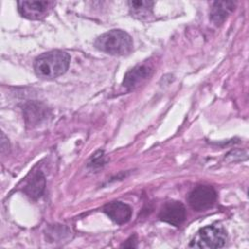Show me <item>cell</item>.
I'll return each instance as SVG.
<instances>
[{"label":"cell","mask_w":249,"mask_h":249,"mask_svg":"<svg viewBox=\"0 0 249 249\" xmlns=\"http://www.w3.org/2000/svg\"><path fill=\"white\" fill-rule=\"evenodd\" d=\"M69 63L70 55L67 53L54 50L37 56L33 67L38 78L52 80L63 75L67 71Z\"/></svg>","instance_id":"6da1fadb"},{"label":"cell","mask_w":249,"mask_h":249,"mask_svg":"<svg viewBox=\"0 0 249 249\" xmlns=\"http://www.w3.org/2000/svg\"><path fill=\"white\" fill-rule=\"evenodd\" d=\"M94 46L101 52L112 55H125L133 49V42L128 33L121 29H112L96 38Z\"/></svg>","instance_id":"7a4b0ae2"},{"label":"cell","mask_w":249,"mask_h":249,"mask_svg":"<svg viewBox=\"0 0 249 249\" xmlns=\"http://www.w3.org/2000/svg\"><path fill=\"white\" fill-rule=\"evenodd\" d=\"M227 231L222 226H206L201 228L190 243L195 248H221L226 244Z\"/></svg>","instance_id":"3957f363"},{"label":"cell","mask_w":249,"mask_h":249,"mask_svg":"<svg viewBox=\"0 0 249 249\" xmlns=\"http://www.w3.org/2000/svg\"><path fill=\"white\" fill-rule=\"evenodd\" d=\"M217 199V193L211 186L200 185L196 187L188 196L190 206L197 212L205 211L213 206Z\"/></svg>","instance_id":"277c9868"},{"label":"cell","mask_w":249,"mask_h":249,"mask_svg":"<svg viewBox=\"0 0 249 249\" xmlns=\"http://www.w3.org/2000/svg\"><path fill=\"white\" fill-rule=\"evenodd\" d=\"M18 11L28 19H41L47 16L54 3L53 1H18Z\"/></svg>","instance_id":"5b68a950"},{"label":"cell","mask_w":249,"mask_h":249,"mask_svg":"<svg viewBox=\"0 0 249 249\" xmlns=\"http://www.w3.org/2000/svg\"><path fill=\"white\" fill-rule=\"evenodd\" d=\"M159 218L169 225L179 227L186 219V208L180 201L168 200L163 203Z\"/></svg>","instance_id":"8992f818"},{"label":"cell","mask_w":249,"mask_h":249,"mask_svg":"<svg viewBox=\"0 0 249 249\" xmlns=\"http://www.w3.org/2000/svg\"><path fill=\"white\" fill-rule=\"evenodd\" d=\"M153 73V68L147 64H139L128 70L123 80V87L127 90L134 89L146 81Z\"/></svg>","instance_id":"52a82bcc"},{"label":"cell","mask_w":249,"mask_h":249,"mask_svg":"<svg viewBox=\"0 0 249 249\" xmlns=\"http://www.w3.org/2000/svg\"><path fill=\"white\" fill-rule=\"evenodd\" d=\"M103 212L116 224L123 225L127 223L132 215V209L122 201H112L103 207Z\"/></svg>","instance_id":"ba28073f"},{"label":"cell","mask_w":249,"mask_h":249,"mask_svg":"<svg viewBox=\"0 0 249 249\" xmlns=\"http://www.w3.org/2000/svg\"><path fill=\"white\" fill-rule=\"evenodd\" d=\"M45 186H46L45 175L41 170H37L31 175V178L27 180L23 188V192L29 197L36 199L42 196L45 190Z\"/></svg>","instance_id":"9c48e42d"},{"label":"cell","mask_w":249,"mask_h":249,"mask_svg":"<svg viewBox=\"0 0 249 249\" xmlns=\"http://www.w3.org/2000/svg\"><path fill=\"white\" fill-rule=\"evenodd\" d=\"M236 3L233 1H216L210 9V19L215 24H221L225 21L231 12L233 11Z\"/></svg>","instance_id":"30bf717a"},{"label":"cell","mask_w":249,"mask_h":249,"mask_svg":"<svg viewBox=\"0 0 249 249\" xmlns=\"http://www.w3.org/2000/svg\"><path fill=\"white\" fill-rule=\"evenodd\" d=\"M130 14L138 19H148L153 15V1L132 0L127 2Z\"/></svg>","instance_id":"8fae6325"},{"label":"cell","mask_w":249,"mask_h":249,"mask_svg":"<svg viewBox=\"0 0 249 249\" xmlns=\"http://www.w3.org/2000/svg\"><path fill=\"white\" fill-rule=\"evenodd\" d=\"M47 108L38 103H30L24 108V117L28 124H38L47 117Z\"/></svg>","instance_id":"7c38bea8"},{"label":"cell","mask_w":249,"mask_h":249,"mask_svg":"<svg viewBox=\"0 0 249 249\" xmlns=\"http://www.w3.org/2000/svg\"><path fill=\"white\" fill-rule=\"evenodd\" d=\"M103 159H104L103 152H102V151H98V152H97V153L92 157L91 161L89 162V165L91 164L92 166H96V165L100 166V165H102V164L104 163Z\"/></svg>","instance_id":"4fadbf2b"},{"label":"cell","mask_w":249,"mask_h":249,"mask_svg":"<svg viewBox=\"0 0 249 249\" xmlns=\"http://www.w3.org/2000/svg\"><path fill=\"white\" fill-rule=\"evenodd\" d=\"M6 149H9V141L6 138L5 134L2 132L1 133V152H2V154H4Z\"/></svg>","instance_id":"5bb4252c"}]
</instances>
